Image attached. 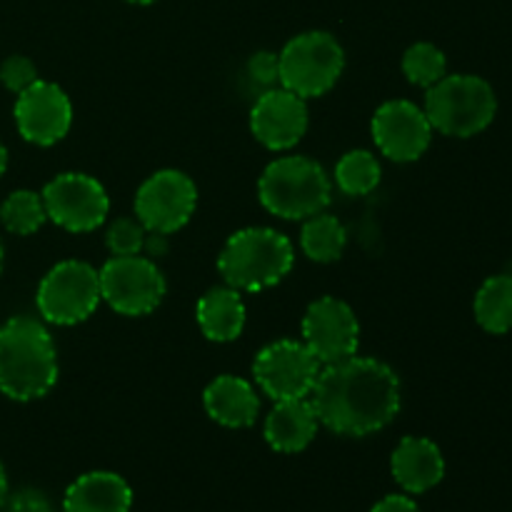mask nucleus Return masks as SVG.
I'll list each match as a JSON object with an SVG mask.
<instances>
[{"mask_svg": "<svg viewBox=\"0 0 512 512\" xmlns=\"http://www.w3.org/2000/svg\"><path fill=\"white\" fill-rule=\"evenodd\" d=\"M320 423L345 438H365L388 428L400 413V378L375 358L323 365L308 395Z\"/></svg>", "mask_w": 512, "mask_h": 512, "instance_id": "nucleus-1", "label": "nucleus"}, {"mask_svg": "<svg viewBox=\"0 0 512 512\" xmlns=\"http://www.w3.org/2000/svg\"><path fill=\"white\" fill-rule=\"evenodd\" d=\"M58 383V350L40 320L15 315L0 325V393L28 403Z\"/></svg>", "mask_w": 512, "mask_h": 512, "instance_id": "nucleus-2", "label": "nucleus"}, {"mask_svg": "<svg viewBox=\"0 0 512 512\" xmlns=\"http://www.w3.org/2000/svg\"><path fill=\"white\" fill-rule=\"evenodd\" d=\"M293 263L295 250L288 235L273 228H243L220 250L218 270L230 288L260 293L278 285Z\"/></svg>", "mask_w": 512, "mask_h": 512, "instance_id": "nucleus-3", "label": "nucleus"}, {"mask_svg": "<svg viewBox=\"0 0 512 512\" xmlns=\"http://www.w3.org/2000/svg\"><path fill=\"white\" fill-rule=\"evenodd\" d=\"M258 195L268 213L283 220H305L328 208L333 183L313 158L285 155L263 170Z\"/></svg>", "mask_w": 512, "mask_h": 512, "instance_id": "nucleus-4", "label": "nucleus"}, {"mask_svg": "<svg viewBox=\"0 0 512 512\" xmlns=\"http://www.w3.org/2000/svg\"><path fill=\"white\" fill-rule=\"evenodd\" d=\"M423 110L438 133L473 138L495 120L498 98L493 85L478 75H445L428 88Z\"/></svg>", "mask_w": 512, "mask_h": 512, "instance_id": "nucleus-5", "label": "nucleus"}, {"mask_svg": "<svg viewBox=\"0 0 512 512\" xmlns=\"http://www.w3.org/2000/svg\"><path fill=\"white\" fill-rule=\"evenodd\" d=\"M280 85L300 98H320L328 93L345 68L343 45L325 30L295 35L278 53Z\"/></svg>", "mask_w": 512, "mask_h": 512, "instance_id": "nucleus-6", "label": "nucleus"}, {"mask_svg": "<svg viewBox=\"0 0 512 512\" xmlns=\"http://www.w3.org/2000/svg\"><path fill=\"white\" fill-rule=\"evenodd\" d=\"M100 275L83 260H63L40 280L35 305L45 323L78 325L100 305Z\"/></svg>", "mask_w": 512, "mask_h": 512, "instance_id": "nucleus-7", "label": "nucleus"}, {"mask_svg": "<svg viewBox=\"0 0 512 512\" xmlns=\"http://www.w3.org/2000/svg\"><path fill=\"white\" fill-rule=\"evenodd\" d=\"M100 275V295L105 303L120 315L140 318L148 315L163 303L165 278L158 265L143 255H125V258H110Z\"/></svg>", "mask_w": 512, "mask_h": 512, "instance_id": "nucleus-8", "label": "nucleus"}, {"mask_svg": "<svg viewBox=\"0 0 512 512\" xmlns=\"http://www.w3.org/2000/svg\"><path fill=\"white\" fill-rule=\"evenodd\" d=\"M323 363L298 340H275L265 345L253 360V375L260 390L278 400L308 398L315 388Z\"/></svg>", "mask_w": 512, "mask_h": 512, "instance_id": "nucleus-9", "label": "nucleus"}, {"mask_svg": "<svg viewBox=\"0 0 512 512\" xmlns=\"http://www.w3.org/2000/svg\"><path fill=\"white\" fill-rule=\"evenodd\" d=\"M198 188L183 170H158L135 193V218L150 233H175L195 213Z\"/></svg>", "mask_w": 512, "mask_h": 512, "instance_id": "nucleus-10", "label": "nucleus"}, {"mask_svg": "<svg viewBox=\"0 0 512 512\" xmlns=\"http://www.w3.org/2000/svg\"><path fill=\"white\" fill-rule=\"evenodd\" d=\"M40 195L48 218L68 233H90L108 218V193L93 175L60 173Z\"/></svg>", "mask_w": 512, "mask_h": 512, "instance_id": "nucleus-11", "label": "nucleus"}, {"mask_svg": "<svg viewBox=\"0 0 512 512\" xmlns=\"http://www.w3.org/2000/svg\"><path fill=\"white\" fill-rule=\"evenodd\" d=\"M303 343L323 365L353 358L360 345V323L353 308L333 295L310 303L303 315Z\"/></svg>", "mask_w": 512, "mask_h": 512, "instance_id": "nucleus-12", "label": "nucleus"}, {"mask_svg": "<svg viewBox=\"0 0 512 512\" xmlns=\"http://www.w3.org/2000/svg\"><path fill=\"white\" fill-rule=\"evenodd\" d=\"M373 140L385 158L395 163H413L433 140V125L423 108L410 100H388L373 115Z\"/></svg>", "mask_w": 512, "mask_h": 512, "instance_id": "nucleus-13", "label": "nucleus"}, {"mask_svg": "<svg viewBox=\"0 0 512 512\" xmlns=\"http://www.w3.org/2000/svg\"><path fill=\"white\" fill-rule=\"evenodd\" d=\"M15 125L28 143L48 148L68 135L73 105L60 85L38 78L15 100Z\"/></svg>", "mask_w": 512, "mask_h": 512, "instance_id": "nucleus-14", "label": "nucleus"}, {"mask_svg": "<svg viewBox=\"0 0 512 512\" xmlns=\"http://www.w3.org/2000/svg\"><path fill=\"white\" fill-rule=\"evenodd\" d=\"M250 130L268 150H290L308 130L305 98L288 88H268L250 110Z\"/></svg>", "mask_w": 512, "mask_h": 512, "instance_id": "nucleus-15", "label": "nucleus"}, {"mask_svg": "<svg viewBox=\"0 0 512 512\" xmlns=\"http://www.w3.org/2000/svg\"><path fill=\"white\" fill-rule=\"evenodd\" d=\"M390 470L405 493L420 495L433 490L445 478V458L433 440L408 435L393 450Z\"/></svg>", "mask_w": 512, "mask_h": 512, "instance_id": "nucleus-16", "label": "nucleus"}, {"mask_svg": "<svg viewBox=\"0 0 512 512\" xmlns=\"http://www.w3.org/2000/svg\"><path fill=\"white\" fill-rule=\"evenodd\" d=\"M318 415L308 398L278 400L265 420V440L275 453H303L318 435Z\"/></svg>", "mask_w": 512, "mask_h": 512, "instance_id": "nucleus-17", "label": "nucleus"}, {"mask_svg": "<svg viewBox=\"0 0 512 512\" xmlns=\"http://www.w3.org/2000/svg\"><path fill=\"white\" fill-rule=\"evenodd\" d=\"M133 490L108 470L85 473L65 490L63 512H130Z\"/></svg>", "mask_w": 512, "mask_h": 512, "instance_id": "nucleus-18", "label": "nucleus"}, {"mask_svg": "<svg viewBox=\"0 0 512 512\" xmlns=\"http://www.w3.org/2000/svg\"><path fill=\"white\" fill-rule=\"evenodd\" d=\"M205 413L223 428H250L258 420L260 400L253 385L235 375H220L203 393Z\"/></svg>", "mask_w": 512, "mask_h": 512, "instance_id": "nucleus-19", "label": "nucleus"}, {"mask_svg": "<svg viewBox=\"0 0 512 512\" xmlns=\"http://www.w3.org/2000/svg\"><path fill=\"white\" fill-rule=\"evenodd\" d=\"M195 320L205 338L213 343H230L240 338L245 328V303L240 290L230 285L210 288L195 305Z\"/></svg>", "mask_w": 512, "mask_h": 512, "instance_id": "nucleus-20", "label": "nucleus"}, {"mask_svg": "<svg viewBox=\"0 0 512 512\" xmlns=\"http://www.w3.org/2000/svg\"><path fill=\"white\" fill-rule=\"evenodd\" d=\"M475 320L493 335L512 330V275H493L475 295Z\"/></svg>", "mask_w": 512, "mask_h": 512, "instance_id": "nucleus-21", "label": "nucleus"}, {"mask_svg": "<svg viewBox=\"0 0 512 512\" xmlns=\"http://www.w3.org/2000/svg\"><path fill=\"white\" fill-rule=\"evenodd\" d=\"M300 245H303V253L315 263H335L348 245V233L335 215L318 213L305 218Z\"/></svg>", "mask_w": 512, "mask_h": 512, "instance_id": "nucleus-22", "label": "nucleus"}, {"mask_svg": "<svg viewBox=\"0 0 512 512\" xmlns=\"http://www.w3.org/2000/svg\"><path fill=\"white\" fill-rule=\"evenodd\" d=\"M380 183V163L370 150H350L335 165V185L345 195H368Z\"/></svg>", "mask_w": 512, "mask_h": 512, "instance_id": "nucleus-23", "label": "nucleus"}, {"mask_svg": "<svg viewBox=\"0 0 512 512\" xmlns=\"http://www.w3.org/2000/svg\"><path fill=\"white\" fill-rule=\"evenodd\" d=\"M0 220L13 235H33L48 220L43 195L33 190H15L0 205Z\"/></svg>", "mask_w": 512, "mask_h": 512, "instance_id": "nucleus-24", "label": "nucleus"}, {"mask_svg": "<svg viewBox=\"0 0 512 512\" xmlns=\"http://www.w3.org/2000/svg\"><path fill=\"white\" fill-rule=\"evenodd\" d=\"M405 78L420 88H433L438 80L448 75V60L445 53L433 43H415L403 55Z\"/></svg>", "mask_w": 512, "mask_h": 512, "instance_id": "nucleus-25", "label": "nucleus"}, {"mask_svg": "<svg viewBox=\"0 0 512 512\" xmlns=\"http://www.w3.org/2000/svg\"><path fill=\"white\" fill-rule=\"evenodd\" d=\"M145 225L138 218H118L105 233V243L115 258H125V255H140L145 245Z\"/></svg>", "mask_w": 512, "mask_h": 512, "instance_id": "nucleus-26", "label": "nucleus"}, {"mask_svg": "<svg viewBox=\"0 0 512 512\" xmlns=\"http://www.w3.org/2000/svg\"><path fill=\"white\" fill-rule=\"evenodd\" d=\"M38 80V68L25 55H10L3 65H0V83L13 93H23L30 85Z\"/></svg>", "mask_w": 512, "mask_h": 512, "instance_id": "nucleus-27", "label": "nucleus"}, {"mask_svg": "<svg viewBox=\"0 0 512 512\" xmlns=\"http://www.w3.org/2000/svg\"><path fill=\"white\" fill-rule=\"evenodd\" d=\"M248 75L253 83L263 85L265 90L275 88V83H280V63L278 55L270 53V50H260L253 58L248 60Z\"/></svg>", "mask_w": 512, "mask_h": 512, "instance_id": "nucleus-28", "label": "nucleus"}, {"mask_svg": "<svg viewBox=\"0 0 512 512\" xmlns=\"http://www.w3.org/2000/svg\"><path fill=\"white\" fill-rule=\"evenodd\" d=\"M0 512H53V508H50L48 498L40 490L25 488L18 490L15 495H8Z\"/></svg>", "mask_w": 512, "mask_h": 512, "instance_id": "nucleus-29", "label": "nucleus"}, {"mask_svg": "<svg viewBox=\"0 0 512 512\" xmlns=\"http://www.w3.org/2000/svg\"><path fill=\"white\" fill-rule=\"evenodd\" d=\"M370 512H420V508L408 495H388L380 503H375Z\"/></svg>", "mask_w": 512, "mask_h": 512, "instance_id": "nucleus-30", "label": "nucleus"}, {"mask_svg": "<svg viewBox=\"0 0 512 512\" xmlns=\"http://www.w3.org/2000/svg\"><path fill=\"white\" fill-rule=\"evenodd\" d=\"M143 250L150 255V258H163V255L168 253V235H165V233H150V230H148V235H145Z\"/></svg>", "mask_w": 512, "mask_h": 512, "instance_id": "nucleus-31", "label": "nucleus"}, {"mask_svg": "<svg viewBox=\"0 0 512 512\" xmlns=\"http://www.w3.org/2000/svg\"><path fill=\"white\" fill-rule=\"evenodd\" d=\"M8 475H5V468L3 463H0V510H3L5 500H8Z\"/></svg>", "mask_w": 512, "mask_h": 512, "instance_id": "nucleus-32", "label": "nucleus"}, {"mask_svg": "<svg viewBox=\"0 0 512 512\" xmlns=\"http://www.w3.org/2000/svg\"><path fill=\"white\" fill-rule=\"evenodd\" d=\"M5 168H8V150H5V145L0 143V175L5 173Z\"/></svg>", "mask_w": 512, "mask_h": 512, "instance_id": "nucleus-33", "label": "nucleus"}, {"mask_svg": "<svg viewBox=\"0 0 512 512\" xmlns=\"http://www.w3.org/2000/svg\"><path fill=\"white\" fill-rule=\"evenodd\" d=\"M128 3H133V5H150V3H155V0H128Z\"/></svg>", "mask_w": 512, "mask_h": 512, "instance_id": "nucleus-34", "label": "nucleus"}, {"mask_svg": "<svg viewBox=\"0 0 512 512\" xmlns=\"http://www.w3.org/2000/svg\"><path fill=\"white\" fill-rule=\"evenodd\" d=\"M3 258H5V253H3V243H0V270H3Z\"/></svg>", "mask_w": 512, "mask_h": 512, "instance_id": "nucleus-35", "label": "nucleus"}]
</instances>
